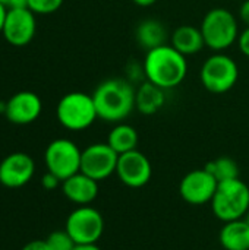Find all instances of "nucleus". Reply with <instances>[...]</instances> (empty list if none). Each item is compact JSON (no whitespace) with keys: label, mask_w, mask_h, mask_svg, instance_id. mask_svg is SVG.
Here are the masks:
<instances>
[{"label":"nucleus","mask_w":249,"mask_h":250,"mask_svg":"<svg viewBox=\"0 0 249 250\" xmlns=\"http://www.w3.org/2000/svg\"><path fill=\"white\" fill-rule=\"evenodd\" d=\"M135 88L126 78H109L91 94L98 119L107 123H122L135 110Z\"/></svg>","instance_id":"nucleus-1"},{"label":"nucleus","mask_w":249,"mask_h":250,"mask_svg":"<svg viewBox=\"0 0 249 250\" xmlns=\"http://www.w3.org/2000/svg\"><path fill=\"white\" fill-rule=\"evenodd\" d=\"M142 67L145 81L167 91L185 81L188 59L170 44H164L147 51Z\"/></svg>","instance_id":"nucleus-2"},{"label":"nucleus","mask_w":249,"mask_h":250,"mask_svg":"<svg viewBox=\"0 0 249 250\" xmlns=\"http://www.w3.org/2000/svg\"><path fill=\"white\" fill-rule=\"evenodd\" d=\"M205 47L214 53H223L230 48L239 37V25L236 16L225 7L208 10L200 26Z\"/></svg>","instance_id":"nucleus-3"},{"label":"nucleus","mask_w":249,"mask_h":250,"mask_svg":"<svg viewBox=\"0 0 249 250\" xmlns=\"http://www.w3.org/2000/svg\"><path fill=\"white\" fill-rule=\"evenodd\" d=\"M210 204L214 215L223 223L245 218L249 211V186L239 177L219 182Z\"/></svg>","instance_id":"nucleus-4"},{"label":"nucleus","mask_w":249,"mask_h":250,"mask_svg":"<svg viewBox=\"0 0 249 250\" xmlns=\"http://www.w3.org/2000/svg\"><path fill=\"white\" fill-rule=\"evenodd\" d=\"M59 123L70 132H82L98 119L92 95L85 92H69L60 98L56 107Z\"/></svg>","instance_id":"nucleus-5"},{"label":"nucleus","mask_w":249,"mask_h":250,"mask_svg":"<svg viewBox=\"0 0 249 250\" xmlns=\"http://www.w3.org/2000/svg\"><path fill=\"white\" fill-rule=\"evenodd\" d=\"M201 83L211 94L229 92L239 79L238 63L225 53H214L201 66Z\"/></svg>","instance_id":"nucleus-6"},{"label":"nucleus","mask_w":249,"mask_h":250,"mask_svg":"<svg viewBox=\"0 0 249 250\" xmlns=\"http://www.w3.org/2000/svg\"><path fill=\"white\" fill-rule=\"evenodd\" d=\"M65 230L76 246L97 245L104 233V218L98 209L90 205L78 207L68 215Z\"/></svg>","instance_id":"nucleus-7"},{"label":"nucleus","mask_w":249,"mask_h":250,"mask_svg":"<svg viewBox=\"0 0 249 250\" xmlns=\"http://www.w3.org/2000/svg\"><path fill=\"white\" fill-rule=\"evenodd\" d=\"M82 151L70 139L59 138L51 141L44 152L47 171L57 176L62 182L81 171Z\"/></svg>","instance_id":"nucleus-8"},{"label":"nucleus","mask_w":249,"mask_h":250,"mask_svg":"<svg viewBox=\"0 0 249 250\" xmlns=\"http://www.w3.org/2000/svg\"><path fill=\"white\" fill-rule=\"evenodd\" d=\"M119 154L106 142H97L88 145L82 151L81 157V173L88 177L101 182L116 174Z\"/></svg>","instance_id":"nucleus-9"},{"label":"nucleus","mask_w":249,"mask_h":250,"mask_svg":"<svg viewBox=\"0 0 249 250\" xmlns=\"http://www.w3.org/2000/svg\"><path fill=\"white\" fill-rule=\"evenodd\" d=\"M116 174L125 186L131 189H139L148 185L151 180L153 166L147 155L138 149H134L119 155Z\"/></svg>","instance_id":"nucleus-10"},{"label":"nucleus","mask_w":249,"mask_h":250,"mask_svg":"<svg viewBox=\"0 0 249 250\" xmlns=\"http://www.w3.org/2000/svg\"><path fill=\"white\" fill-rule=\"evenodd\" d=\"M37 31L35 13L26 6L7 10L1 35L13 47H23L29 44Z\"/></svg>","instance_id":"nucleus-11"},{"label":"nucleus","mask_w":249,"mask_h":250,"mask_svg":"<svg viewBox=\"0 0 249 250\" xmlns=\"http://www.w3.org/2000/svg\"><path fill=\"white\" fill-rule=\"evenodd\" d=\"M219 182L205 168H197L189 171L179 185V193L182 199L189 205H204L211 202Z\"/></svg>","instance_id":"nucleus-12"},{"label":"nucleus","mask_w":249,"mask_h":250,"mask_svg":"<svg viewBox=\"0 0 249 250\" xmlns=\"http://www.w3.org/2000/svg\"><path fill=\"white\" fill-rule=\"evenodd\" d=\"M35 174V163L25 152H12L0 163V185L18 189L31 182Z\"/></svg>","instance_id":"nucleus-13"},{"label":"nucleus","mask_w":249,"mask_h":250,"mask_svg":"<svg viewBox=\"0 0 249 250\" xmlns=\"http://www.w3.org/2000/svg\"><path fill=\"white\" fill-rule=\"evenodd\" d=\"M3 111L10 123L29 125L40 117L43 111V103L35 92L19 91L6 101Z\"/></svg>","instance_id":"nucleus-14"},{"label":"nucleus","mask_w":249,"mask_h":250,"mask_svg":"<svg viewBox=\"0 0 249 250\" xmlns=\"http://www.w3.org/2000/svg\"><path fill=\"white\" fill-rule=\"evenodd\" d=\"M62 192L70 202L79 207L90 205L98 196V182L79 171L62 182Z\"/></svg>","instance_id":"nucleus-15"},{"label":"nucleus","mask_w":249,"mask_h":250,"mask_svg":"<svg viewBox=\"0 0 249 250\" xmlns=\"http://www.w3.org/2000/svg\"><path fill=\"white\" fill-rule=\"evenodd\" d=\"M166 104V89L144 81L135 91V110L144 116L158 113Z\"/></svg>","instance_id":"nucleus-16"},{"label":"nucleus","mask_w":249,"mask_h":250,"mask_svg":"<svg viewBox=\"0 0 249 250\" xmlns=\"http://www.w3.org/2000/svg\"><path fill=\"white\" fill-rule=\"evenodd\" d=\"M170 45L188 57L200 53L205 47V42L200 28L192 25H181L172 32Z\"/></svg>","instance_id":"nucleus-17"},{"label":"nucleus","mask_w":249,"mask_h":250,"mask_svg":"<svg viewBox=\"0 0 249 250\" xmlns=\"http://www.w3.org/2000/svg\"><path fill=\"white\" fill-rule=\"evenodd\" d=\"M225 250H249V224L245 218L225 223L219 234Z\"/></svg>","instance_id":"nucleus-18"},{"label":"nucleus","mask_w":249,"mask_h":250,"mask_svg":"<svg viewBox=\"0 0 249 250\" xmlns=\"http://www.w3.org/2000/svg\"><path fill=\"white\" fill-rule=\"evenodd\" d=\"M135 40L139 47L150 51L156 47L166 44L167 29L163 25V22H160L158 19L148 18V19H144L142 22H139V25L136 26Z\"/></svg>","instance_id":"nucleus-19"},{"label":"nucleus","mask_w":249,"mask_h":250,"mask_svg":"<svg viewBox=\"0 0 249 250\" xmlns=\"http://www.w3.org/2000/svg\"><path fill=\"white\" fill-rule=\"evenodd\" d=\"M107 144L119 154H125L136 149L138 145V132L134 126L126 123H116L107 136Z\"/></svg>","instance_id":"nucleus-20"},{"label":"nucleus","mask_w":249,"mask_h":250,"mask_svg":"<svg viewBox=\"0 0 249 250\" xmlns=\"http://www.w3.org/2000/svg\"><path fill=\"white\" fill-rule=\"evenodd\" d=\"M204 168L210 174H213L217 182H225L239 177V166L230 157H220L214 161H210Z\"/></svg>","instance_id":"nucleus-21"},{"label":"nucleus","mask_w":249,"mask_h":250,"mask_svg":"<svg viewBox=\"0 0 249 250\" xmlns=\"http://www.w3.org/2000/svg\"><path fill=\"white\" fill-rule=\"evenodd\" d=\"M45 242L48 243L51 250H73L76 248V243L72 240L66 230H57L50 233Z\"/></svg>","instance_id":"nucleus-22"},{"label":"nucleus","mask_w":249,"mask_h":250,"mask_svg":"<svg viewBox=\"0 0 249 250\" xmlns=\"http://www.w3.org/2000/svg\"><path fill=\"white\" fill-rule=\"evenodd\" d=\"M65 0H26V7L35 15H51L57 12Z\"/></svg>","instance_id":"nucleus-23"},{"label":"nucleus","mask_w":249,"mask_h":250,"mask_svg":"<svg viewBox=\"0 0 249 250\" xmlns=\"http://www.w3.org/2000/svg\"><path fill=\"white\" fill-rule=\"evenodd\" d=\"M60 185H62V180H60L57 176H54L53 173H50V171H47V173L41 177V186H43L45 190H54V189H57Z\"/></svg>","instance_id":"nucleus-24"},{"label":"nucleus","mask_w":249,"mask_h":250,"mask_svg":"<svg viewBox=\"0 0 249 250\" xmlns=\"http://www.w3.org/2000/svg\"><path fill=\"white\" fill-rule=\"evenodd\" d=\"M238 47L244 56L249 57V26H247L238 37Z\"/></svg>","instance_id":"nucleus-25"},{"label":"nucleus","mask_w":249,"mask_h":250,"mask_svg":"<svg viewBox=\"0 0 249 250\" xmlns=\"http://www.w3.org/2000/svg\"><path fill=\"white\" fill-rule=\"evenodd\" d=\"M22 250H51L50 249V246H48V243L45 242V240H31V242H28Z\"/></svg>","instance_id":"nucleus-26"},{"label":"nucleus","mask_w":249,"mask_h":250,"mask_svg":"<svg viewBox=\"0 0 249 250\" xmlns=\"http://www.w3.org/2000/svg\"><path fill=\"white\" fill-rule=\"evenodd\" d=\"M239 18L247 26H249V0L242 1V4L239 7Z\"/></svg>","instance_id":"nucleus-27"},{"label":"nucleus","mask_w":249,"mask_h":250,"mask_svg":"<svg viewBox=\"0 0 249 250\" xmlns=\"http://www.w3.org/2000/svg\"><path fill=\"white\" fill-rule=\"evenodd\" d=\"M0 3L4 4L7 9H15V7L26 6V0H0Z\"/></svg>","instance_id":"nucleus-28"},{"label":"nucleus","mask_w":249,"mask_h":250,"mask_svg":"<svg viewBox=\"0 0 249 250\" xmlns=\"http://www.w3.org/2000/svg\"><path fill=\"white\" fill-rule=\"evenodd\" d=\"M7 7L4 4L0 3V34L3 31V25H4V21H6V16H7Z\"/></svg>","instance_id":"nucleus-29"},{"label":"nucleus","mask_w":249,"mask_h":250,"mask_svg":"<svg viewBox=\"0 0 249 250\" xmlns=\"http://www.w3.org/2000/svg\"><path fill=\"white\" fill-rule=\"evenodd\" d=\"M136 6H139V7H150V6H153L157 0H132Z\"/></svg>","instance_id":"nucleus-30"},{"label":"nucleus","mask_w":249,"mask_h":250,"mask_svg":"<svg viewBox=\"0 0 249 250\" xmlns=\"http://www.w3.org/2000/svg\"><path fill=\"white\" fill-rule=\"evenodd\" d=\"M73 250H101L97 245H82V246H76Z\"/></svg>","instance_id":"nucleus-31"},{"label":"nucleus","mask_w":249,"mask_h":250,"mask_svg":"<svg viewBox=\"0 0 249 250\" xmlns=\"http://www.w3.org/2000/svg\"><path fill=\"white\" fill-rule=\"evenodd\" d=\"M245 220H247V223H248V224H249V211H248V214L245 215Z\"/></svg>","instance_id":"nucleus-32"},{"label":"nucleus","mask_w":249,"mask_h":250,"mask_svg":"<svg viewBox=\"0 0 249 250\" xmlns=\"http://www.w3.org/2000/svg\"><path fill=\"white\" fill-rule=\"evenodd\" d=\"M242 1H244V0H242Z\"/></svg>","instance_id":"nucleus-33"}]
</instances>
